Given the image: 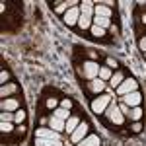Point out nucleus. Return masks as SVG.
Returning <instances> with one entry per match:
<instances>
[{
  "label": "nucleus",
  "instance_id": "nucleus-1",
  "mask_svg": "<svg viewBox=\"0 0 146 146\" xmlns=\"http://www.w3.org/2000/svg\"><path fill=\"white\" fill-rule=\"evenodd\" d=\"M109 103H111V98L109 96H103V94H100V96H96L94 100H92V111L96 113V115H103L105 113V109L109 107Z\"/></svg>",
  "mask_w": 146,
  "mask_h": 146
},
{
  "label": "nucleus",
  "instance_id": "nucleus-2",
  "mask_svg": "<svg viewBox=\"0 0 146 146\" xmlns=\"http://www.w3.org/2000/svg\"><path fill=\"white\" fill-rule=\"evenodd\" d=\"M105 115H107V119L115 125H123V115H121V109L115 105V103H109V107L105 109Z\"/></svg>",
  "mask_w": 146,
  "mask_h": 146
},
{
  "label": "nucleus",
  "instance_id": "nucleus-3",
  "mask_svg": "<svg viewBox=\"0 0 146 146\" xmlns=\"http://www.w3.org/2000/svg\"><path fill=\"white\" fill-rule=\"evenodd\" d=\"M100 64L98 62H94V60H86L84 62V76L88 80H96L100 76Z\"/></svg>",
  "mask_w": 146,
  "mask_h": 146
},
{
  "label": "nucleus",
  "instance_id": "nucleus-4",
  "mask_svg": "<svg viewBox=\"0 0 146 146\" xmlns=\"http://www.w3.org/2000/svg\"><path fill=\"white\" fill-rule=\"evenodd\" d=\"M136 88H138L136 80L135 78H127V80H123V84L117 88V94H119V96H127V94H131V92H136Z\"/></svg>",
  "mask_w": 146,
  "mask_h": 146
},
{
  "label": "nucleus",
  "instance_id": "nucleus-5",
  "mask_svg": "<svg viewBox=\"0 0 146 146\" xmlns=\"http://www.w3.org/2000/svg\"><path fill=\"white\" fill-rule=\"evenodd\" d=\"M88 131H90V127H88V123H80L78 129L72 133V142H82L84 138H86V135H88Z\"/></svg>",
  "mask_w": 146,
  "mask_h": 146
},
{
  "label": "nucleus",
  "instance_id": "nucleus-6",
  "mask_svg": "<svg viewBox=\"0 0 146 146\" xmlns=\"http://www.w3.org/2000/svg\"><path fill=\"white\" fill-rule=\"evenodd\" d=\"M80 16H82V12H80L78 6H76V8H70V10H66V14H64V23H66V25H74V23H78Z\"/></svg>",
  "mask_w": 146,
  "mask_h": 146
},
{
  "label": "nucleus",
  "instance_id": "nucleus-7",
  "mask_svg": "<svg viewBox=\"0 0 146 146\" xmlns=\"http://www.w3.org/2000/svg\"><path fill=\"white\" fill-rule=\"evenodd\" d=\"M123 101L129 105V107H138V105H140V101H142V96H140L138 92H131V94L123 96Z\"/></svg>",
  "mask_w": 146,
  "mask_h": 146
},
{
  "label": "nucleus",
  "instance_id": "nucleus-8",
  "mask_svg": "<svg viewBox=\"0 0 146 146\" xmlns=\"http://www.w3.org/2000/svg\"><path fill=\"white\" fill-rule=\"evenodd\" d=\"M35 138H49V140H60V135L56 131H49V129H37L35 131Z\"/></svg>",
  "mask_w": 146,
  "mask_h": 146
},
{
  "label": "nucleus",
  "instance_id": "nucleus-9",
  "mask_svg": "<svg viewBox=\"0 0 146 146\" xmlns=\"http://www.w3.org/2000/svg\"><path fill=\"white\" fill-rule=\"evenodd\" d=\"M90 90L94 92V94H98V96H100L101 92L105 90V82H103L101 78H100V80H98V78L92 80V82H90Z\"/></svg>",
  "mask_w": 146,
  "mask_h": 146
},
{
  "label": "nucleus",
  "instance_id": "nucleus-10",
  "mask_svg": "<svg viewBox=\"0 0 146 146\" xmlns=\"http://www.w3.org/2000/svg\"><path fill=\"white\" fill-rule=\"evenodd\" d=\"M49 125H51V129H53V131L58 133V131H62V129H64L66 121H62V119H58V117H51V119H49Z\"/></svg>",
  "mask_w": 146,
  "mask_h": 146
},
{
  "label": "nucleus",
  "instance_id": "nucleus-11",
  "mask_svg": "<svg viewBox=\"0 0 146 146\" xmlns=\"http://www.w3.org/2000/svg\"><path fill=\"white\" fill-rule=\"evenodd\" d=\"M35 146H62V140H49V138H35Z\"/></svg>",
  "mask_w": 146,
  "mask_h": 146
},
{
  "label": "nucleus",
  "instance_id": "nucleus-12",
  "mask_svg": "<svg viewBox=\"0 0 146 146\" xmlns=\"http://www.w3.org/2000/svg\"><path fill=\"white\" fill-rule=\"evenodd\" d=\"M78 125H80L78 117H70V119H68V121H66V125H64V131L72 135V133H74V131L78 129Z\"/></svg>",
  "mask_w": 146,
  "mask_h": 146
},
{
  "label": "nucleus",
  "instance_id": "nucleus-13",
  "mask_svg": "<svg viewBox=\"0 0 146 146\" xmlns=\"http://www.w3.org/2000/svg\"><path fill=\"white\" fill-rule=\"evenodd\" d=\"M78 146H100V136L92 135L88 138H84L82 142H78Z\"/></svg>",
  "mask_w": 146,
  "mask_h": 146
},
{
  "label": "nucleus",
  "instance_id": "nucleus-14",
  "mask_svg": "<svg viewBox=\"0 0 146 146\" xmlns=\"http://www.w3.org/2000/svg\"><path fill=\"white\" fill-rule=\"evenodd\" d=\"M109 22H111L109 18H101V16H96V18H94V25H98V27H101V29H107V27L111 25Z\"/></svg>",
  "mask_w": 146,
  "mask_h": 146
},
{
  "label": "nucleus",
  "instance_id": "nucleus-15",
  "mask_svg": "<svg viewBox=\"0 0 146 146\" xmlns=\"http://www.w3.org/2000/svg\"><path fill=\"white\" fill-rule=\"evenodd\" d=\"M80 12H82V16H88V18H92L94 16V4L92 2H82V8H80Z\"/></svg>",
  "mask_w": 146,
  "mask_h": 146
},
{
  "label": "nucleus",
  "instance_id": "nucleus-16",
  "mask_svg": "<svg viewBox=\"0 0 146 146\" xmlns=\"http://www.w3.org/2000/svg\"><path fill=\"white\" fill-rule=\"evenodd\" d=\"M18 109V100H4L2 101V111H14Z\"/></svg>",
  "mask_w": 146,
  "mask_h": 146
},
{
  "label": "nucleus",
  "instance_id": "nucleus-17",
  "mask_svg": "<svg viewBox=\"0 0 146 146\" xmlns=\"http://www.w3.org/2000/svg\"><path fill=\"white\" fill-rule=\"evenodd\" d=\"M94 14L101 16V18H111V10L105 8V6H94Z\"/></svg>",
  "mask_w": 146,
  "mask_h": 146
},
{
  "label": "nucleus",
  "instance_id": "nucleus-18",
  "mask_svg": "<svg viewBox=\"0 0 146 146\" xmlns=\"http://www.w3.org/2000/svg\"><path fill=\"white\" fill-rule=\"evenodd\" d=\"M78 25H80V29H90L92 27V18H88V16H80Z\"/></svg>",
  "mask_w": 146,
  "mask_h": 146
},
{
  "label": "nucleus",
  "instance_id": "nucleus-19",
  "mask_svg": "<svg viewBox=\"0 0 146 146\" xmlns=\"http://www.w3.org/2000/svg\"><path fill=\"white\" fill-rule=\"evenodd\" d=\"M53 117H58V119H62V121H68V119H70V113H68V109L60 107V109H55V115H53Z\"/></svg>",
  "mask_w": 146,
  "mask_h": 146
},
{
  "label": "nucleus",
  "instance_id": "nucleus-20",
  "mask_svg": "<svg viewBox=\"0 0 146 146\" xmlns=\"http://www.w3.org/2000/svg\"><path fill=\"white\" fill-rule=\"evenodd\" d=\"M123 74H121V72H117V74H113L111 76V86L113 88H119V86H121V84H123Z\"/></svg>",
  "mask_w": 146,
  "mask_h": 146
},
{
  "label": "nucleus",
  "instance_id": "nucleus-21",
  "mask_svg": "<svg viewBox=\"0 0 146 146\" xmlns=\"http://www.w3.org/2000/svg\"><path fill=\"white\" fill-rule=\"evenodd\" d=\"M111 76H113V74H111V70H109L107 66H101L100 68V78L103 80V82H105V80H111Z\"/></svg>",
  "mask_w": 146,
  "mask_h": 146
},
{
  "label": "nucleus",
  "instance_id": "nucleus-22",
  "mask_svg": "<svg viewBox=\"0 0 146 146\" xmlns=\"http://www.w3.org/2000/svg\"><path fill=\"white\" fill-rule=\"evenodd\" d=\"M16 119V115H12L10 111H2V115H0V121L2 123H12Z\"/></svg>",
  "mask_w": 146,
  "mask_h": 146
},
{
  "label": "nucleus",
  "instance_id": "nucleus-23",
  "mask_svg": "<svg viewBox=\"0 0 146 146\" xmlns=\"http://www.w3.org/2000/svg\"><path fill=\"white\" fill-rule=\"evenodd\" d=\"M133 121H138L140 117H142V109L140 107H133V111H131V115H129Z\"/></svg>",
  "mask_w": 146,
  "mask_h": 146
},
{
  "label": "nucleus",
  "instance_id": "nucleus-24",
  "mask_svg": "<svg viewBox=\"0 0 146 146\" xmlns=\"http://www.w3.org/2000/svg\"><path fill=\"white\" fill-rule=\"evenodd\" d=\"M92 33L96 35V37H103V35H105V29H101L98 25H92Z\"/></svg>",
  "mask_w": 146,
  "mask_h": 146
},
{
  "label": "nucleus",
  "instance_id": "nucleus-25",
  "mask_svg": "<svg viewBox=\"0 0 146 146\" xmlns=\"http://www.w3.org/2000/svg\"><path fill=\"white\" fill-rule=\"evenodd\" d=\"M23 119H25V111L23 109H20V111H16V123H23Z\"/></svg>",
  "mask_w": 146,
  "mask_h": 146
},
{
  "label": "nucleus",
  "instance_id": "nucleus-26",
  "mask_svg": "<svg viewBox=\"0 0 146 146\" xmlns=\"http://www.w3.org/2000/svg\"><path fill=\"white\" fill-rule=\"evenodd\" d=\"M0 131H2V133H10L12 131V123H0Z\"/></svg>",
  "mask_w": 146,
  "mask_h": 146
},
{
  "label": "nucleus",
  "instance_id": "nucleus-27",
  "mask_svg": "<svg viewBox=\"0 0 146 146\" xmlns=\"http://www.w3.org/2000/svg\"><path fill=\"white\" fill-rule=\"evenodd\" d=\"M10 92H14V86H2L0 94H2V96H6V94H10Z\"/></svg>",
  "mask_w": 146,
  "mask_h": 146
},
{
  "label": "nucleus",
  "instance_id": "nucleus-28",
  "mask_svg": "<svg viewBox=\"0 0 146 146\" xmlns=\"http://www.w3.org/2000/svg\"><path fill=\"white\" fill-rule=\"evenodd\" d=\"M47 107H49V109H55V107H56V100H55V98L47 100Z\"/></svg>",
  "mask_w": 146,
  "mask_h": 146
},
{
  "label": "nucleus",
  "instance_id": "nucleus-29",
  "mask_svg": "<svg viewBox=\"0 0 146 146\" xmlns=\"http://www.w3.org/2000/svg\"><path fill=\"white\" fill-rule=\"evenodd\" d=\"M138 47H140V51H142V53H146V37H142V39L138 41Z\"/></svg>",
  "mask_w": 146,
  "mask_h": 146
},
{
  "label": "nucleus",
  "instance_id": "nucleus-30",
  "mask_svg": "<svg viewBox=\"0 0 146 146\" xmlns=\"http://www.w3.org/2000/svg\"><path fill=\"white\" fill-rule=\"evenodd\" d=\"M62 107L70 111V107H72V101H70V100H62Z\"/></svg>",
  "mask_w": 146,
  "mask_h": 146
},
{
  "label": "nucleus",
  "instance_id": "nucleus-31",
  "mask_svg": "<svg viewBox=\"0 0 146 146\" xmlns=\"http://www.w3.org/2000/svg\"><path fill=\"white\" fill-rule=\"evenodd\" d=\"M140 131H142V125H140V123L133 125V133H140Z\"/></svg>",
  "mask_w": 146,
  "mask_h": 146
},
{
  "label": "nucleus",
  "instance_id": "nucleus-32",
  "mask_svg": "<svg viewBox=\"0 0 146 146\" xmlns=\"http://www.w3.org/2000/svg\"><path fill=\"white\" fill-rule=\"evenodd\" d=\"M6 80H8V72H6V70H2V74H0V82L4 84Z\"/></svg>",
  "mask_w": 146,
  "mask_h": 146
},
{
  "label": "nucleus",
  "instance_id": "nucleus-33",
  "mask_svg": "<svg viewBox=\"0 0 146 146\" xmlns=\"http://www.w3.org/2000/svg\"><path fill=\"white\" fill-rule=\"evenodd\" d=\"M142 22H144V23H146V14H144V16H142Z\"/></svg>",
  "mask_w": 146,
  "mask_h": 146
},
{
  "label": "nucleus",
  "instance_id": "nucleus-34",
  "mask_svg": "<svg viewBox=\"0 0 146 146\" xmlns=\"http://www.w3.org/2000/svg\"><path fill=\"white\" fill-rule=\"evenodd\" d=\"M144 56H146V53H144Z\"/></svg>",
  "mask_w": 146,
  "mask_h": 146
},
{
  "label": "nucleus",
  "instance_id": "nucleus-35",
  "mask_svg": "<svg viewBox=\"0 0 146 146\" xmlns=\"http://www.w3.org/2000/svg\"><path fill=\"white\" fill-rule=\"evenodd\" d=\"M68 146H70V144H68Z\"/></svg>",
  "mask_w": 146,
  "mask_h": 146
}]
</instances>
